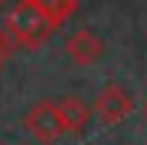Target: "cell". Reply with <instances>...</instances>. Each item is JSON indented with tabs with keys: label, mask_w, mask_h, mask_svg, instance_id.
Instances as JSON below:
<instances>
[{
	"label": "cell",
	"mask_w": 147,
	"mask_h": 145,
	"mask_svg": "<svg viewBox=\"0 0 147 145\" xmlns=\"http://www.w3.org/2000/svg\"><path fill=\"white\" fill-rule=\"evenodd\" d=\"M54 30L57 27L51 24V18L42 12V6H39L36 0H21V3L15 6V12L9 15L3 34L12 39L15 49L36 51V49H42V45L48 42V36L54 34Z\"/></svg>",
	"instance_id": "obj_1"
},
{
	"label": "cell",
	"mask_w": 147,
	"mask_h": 145,
	"mask_svg": "<svg viewBox=\"0 0 147 145\" xmlns=\"http://www.w3.org/2000/svg\"><path fill=\"white\" fill-rule=\"evenodd\" d=\"M21 124L39 145H51V142H57L60 136H63V121H60V112H57L54 100L33 103V106L24 112Z\"/></svg>",
	"instance_id": "obj_2"
},
{
	"label": "cell",
	"mask_w": 147,
	"mask_h": 145,
	"mask_svg": "<svg viewBox=\"0 0 147 145\" xmlns=\"http://www.w3.org/2000/svg\"><path fill=\"white\" fill-rule=\"evenodd\" d=\"M93 112H96V118H99L102 124H108V127L120 124V121L132 112V97H129V91H126L123 85H117V82L102 85L99 94L93 97Z\"/></svg>",
	"instance_id": "obj_3"
},
{
	"label": "cell",
	"mask_w": 147,
	"mask_h": 145,
	"mask_svg": "<svg viewBox=\"0 0 147 145\" xmlns=\"http://www.w3.org/2000/svg\"><path fill=\"white\" fill-rule=\"evenodd\" d=\"M66 55H69L72 64H78V67H93L96 61H102L105 55V42L99 39L93 30H75L69 39H66Z\"/></svg>",
	"instance_id": "obj_4"
},
{
	"label": "cell",
	"mask_w": 147,
	"mask_h": 145,
	"mask_svg": "<svg viewBox=\"0 0 147 145\" xmlns=\"http://www.w3.org/2000/svg\"><path fill=\"white\" fill-rule=\"evenodd\" d=\"M57 112H60V121H63V133L81 136L84 130H87V124H90V106L78 94L60 97V100H57Z\"/></svg>",
	"instance_id": "obj_5"
},
{
	"label": "cell",
	"mask_w": 147,
	"mask_h": 145,
	"mask_svg": "<svg viewBox=\"0 0 147 145\" xmlns=\"http://www.w3.org/2000/svg\"><path fill=\"white\" fill-rule=\"evenodd\" d=\"M36 3L42 6V12L51 18L54 27H63L78 9V0H36Z\"/></svg>",
	"instance_id": "obj_6"
},
{
	"label": "cell",
	"mask_w": 147,
	"mask_h": 145,
	"mask_svg": "<svg viewBox=\"0 0 147 145\" xmlns=\"http://www.w3.org/2000/svg\"><path fill=\"white\" fill-rule=\"evenodd\" d=\"M12 51H15V45H12V39L0 30V70L9 64V57H12Z\"/></svg>",
	"instance_id": "obj_7"
},
{
	"label": "cell",
	"mask_w": 147,
	"mask_h": 145,
	"mask_svg": "<svg viewBox=\"0 0 147 145\" xmlns=\"http://www.w3.org/2000/svg\"><path fill=\"white\" fill-rule=\"evenodd\" d=\"M18 3L21 0H0V30H6V21H9V15L15 12Z\"/></svg>",
	"instance_id": "obj_8"
},
{
	"label": "cell",
	"mask_w": 147,
	"mask_h": 145,
	"mask_svg": "<svg viewBox=\"0 0 147 145\" xmlns=\"http://www.w3.org/2000/svg\"><path fill=\"white\" fill-rule=\"evenodd\" d=\"M144 118H147V103H144Z\"/></svg>",
	"instance_id": "obj_9"
},
{
	"label": "cell",
	"mask_w": 147,
	"mask_h": 145,
	"mask_svg": "<svg viewBox=\"0 0 147 145\" xmlns=\"http://www.w3.org/2000/svg\"><path fill=\"white\" fill-rule=\"evenodd\" d=\"M0 145H3V142H0Z\"/></svg>",
	"instance_id": "obj_10"
}]
</instances>
